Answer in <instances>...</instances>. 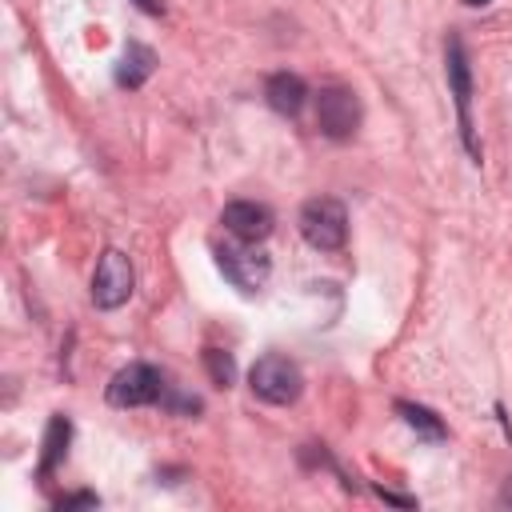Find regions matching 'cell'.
Returning <instances> with one entry per match:
<instances>
[{
    "instance_id": "cell-16",
    "label": "cell",
    "mask_w": 512,
    "mask_h": 512,
    "mask_svg": "<svg viewBox=\"0 0 512 512\" xmlns=\"http://www.w3.org/2000/svg\"><path fill=\"white\" fill-rule=\"evenodd\" d=\"M500 500H504V504H512V480L504 484V492H500Z\"/></svg>"
},
{
    "instance_id": "cell-17",
    "label": "cell",
    "mask_w": 512,
    "mask_h": 512,
    "mask_svg": "<svg viewBox=\"0 0 512 512\" xmlns=\"http://www.w3.org/2000/svg\"><path fill=\"white\" fill-rule=\"evenodd\" d=\"M464 4H472V8H484V4H488V0H464Z\"/></svg>"
},
{
    "instance_id": "cell-12",
    "label": "cell",
    "mask_w": 512,
    "mask_h": 512,
    "mask_svg": "<svg viewBox=\"0 0 512 512\" xmlns=\"http://www.w3.org/2000/svg\"><path fill=\"white\" fill-rule=\"evenodd\" d=\"M396 412H400V416H404V424H408L412 432H420L424 440H444V436H448V428L440 424V416H436L432 408H424V404L396 400Z\"/></svg>"
},
{
    "instance_id": "cell-3",
    "label": "cell",
    "mask_w": 512,
    "mask_h": 512,
    "mask_svg": "<svg viewBox=\"0 0 512 512\" xmlns=\"http://www.w3.org/2000/svg\"><path fill=\"white\" fill-rule=\"evenodd\" d=\"M444 72H448V92H452L456 116H460V140H464L468 156L480 164V140H476V128H472V68H468V56H464L460 36H448Z\"/></svg>"
},
{
    "instance_id": "cell-7",
    "label": "cell",
    "mask_w": 512,
    "mask_h": 512,
    "mask_svg": "<svg viewBox=\"0 0 512 512\" xmlns=\"http://www.w3.org/2000/svg\"><path fill=\"white\" fill-rule=\"evenodd\" d=\"M316 124L328 140H348L360 128V100L344 84H328L316 96Z\"/></svg>"
},
{
    "instance_id": "cell-10",
    "label": "cell",
    "mask_w": 512,
    "mask_h": 512,
    "mask_svg": "<svg viewBox=\"0 0 512 512\" xmlns=\"http://www.w3.org/2000/svg\"><path fill=\"white\" fill-rule=\"evenodd\" d=\"M152 68H156L152 48H144V44H128L124 56H120V64H116V84H120V88H140V84L152 76Z\"/></svg>"
},
{
    "instance_id": "cell-15",
    "label": "cell",
    "mask_w": 512,
    "mask_h": 512,
    "mask_svg": "<svg viewBox=\"0 0 512 512\" xmlns=\"http://www.w3.org/2000/svg\"><path fill=\"white\" fill-rule=\"evenodd\" d=\"M140 12H148V16H160L164 12V0H132Z\"/></svg>"
},
{
    "instance_id": "cell-6",
    "label": "cell",
    "mask_w": 512,
    "mask_h": 512,
    "mask_svg": "<svg viewBox=\"0 0 512 512\" xmlns=\"http://www.w3.org/2000/svg\"><path fill=\"white\" fill-rule=\"evenodd\" d=\"M164 376L152 368V364H128V368H120L116 376H112V384H108V404H116V408H144V404H156V400H164Z\"/></svg>"
},
{
    "instance_id": "cell-13",
    "label": "cell",
    "mask_w": 512,
    "mask_h": 512,
    "mask_svg": "<svg viewBox=\"0 0 512 512\" xmlns=\"http://www.w3.org/2000/svg\"><path fill=\"white\" fill-rule=\"evenodd\" d=\"M204 368H208V380L216 388H228L236 380V364H232V356L224 348H204Z\"/></svg>"
},
{
    "instance_id": "cell-5",
    "label": "cell",
    "mask_w": 512,
    "mask_h": 512,
    "mask_svg": "<svg viewBox=\"0 0 512 512\" xmlns=\"http://www.w3.org/2000/svg\"><path fill=\"white\" fill-rule=\"evenodd\" d=\"M136 288V272H132V260L120 252V248H108L92 272V304L96 308H120Z\"/></svg>"
},
{
    "instance_id": "cell-8",
    "label": "cell",
    "mask_w": 512,
    "mask_h": 512,
    "mask_svg": "<svg viewBox=\"0 0 512 512\" xmlns=\"http://www.w3.org/2000/svg\"><path fill=\"white\" fill-rule=\"evenodd\" d=\"M220 224L232 232V240L260 244V240L272 232L276 220H272V208H268V204H256V200H232V204H224Z\"/></svg>"
},
{
    "instance_id": "cell-4",
    "label": "cell",
    "mask_w": 512,
    "mask_h": 512,
    "mask_svg": "<svg viewBox=\"0 0 512 512\" xmlns=\"http://www.w3.org/2000/svg\"><path fill=\"white\" fill-rule=\"evenodd\" d=\"M216 264H220V272H224L240 292H260V288L268 284V276H272V260H268L256 244H248V240L220 244V248H216Z\"/></svg>"
},
{
    "instance_id": "cell-11",
    "label": "cell",
    "mask_w": 512,
    "mask_h": 512,
    "mask_svg": "<svg viewBox=\"0 0 512 512\" xmlns=\"http://www.w3.org/2000/svg\"><path fill=\"white\" fill-rule=\"evenodd\" d=\"M68 440H72L68 416H52V420H48V432H44V452H40V464H36L40 476H48V472L68 456Z\"/></svg>"
},
{
    "instance_id": "cell-1",
    "label": "cell",
    "mask_w": 512,
    "mask_h": 512,
    "mask_svg": "<svg viewBox=\"0 0 512 512\" xmlns=\"http://www.w3.org/2000/svg\"><path fill=\"white\" fill-rule=\"evenodd\" d=\"M296 224H300V236H304L316 252H336V248H344V240H348V212H344V204L332 200V196H312V200H304Z\"/></svg>"
},
{
    "instance_id": "cell-14",
    "label": "cell",
    "mask_w": 512,
    "mask_h": 512,
    "mask_svg": "<svg viewBox=\"0 0 512 512\" xmlns=\"http://www.w3.org/2000/svg\"><path fill=\"white\" fill-rule=\"evenodd\" d=\"M100 500L92 496V492H76V496H60L56 500V508H96Z\"/></svg>"
},
{
    "instance_id": "cell-2",
    "label": "cell",
    "mask_w": 512,
    "mask_h": 512,
    "mask_svg": "<svg viewBox=\"0 0 512 512\" xmlns=\"http://www.w3.org/2000/svg\"><path fill=\"white\" fill-rule=\"evenodd\" d=\"M248 384H252V392H256L264 404H296L300 392H304V372H300L296 360L268 352V356H260V360L252 364Z\"/></svg>"
},
{
    "instance_id": "cell-9",
    "label": "cell",
    "mask_w": 512,
    "mask_h": 512,
    "mask_svg": "<svg viewBox=\"0 0 512 512\" xmlns=\"http://www.w3.org/2000/svg\"><path fill=\"white\" fill-rule=\"evenodd\" d=\"M264 100H268L272 112L296 116V112L304 108V100H308V84H304L296 72H272V76L264 80Z\"/></svg>"
}]
</instances>
